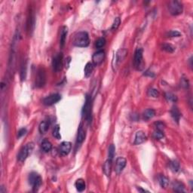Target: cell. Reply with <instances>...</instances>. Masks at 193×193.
I'll return each mask as SVG.
<instances>
[{
  "label": "cell",
  "mask_w": 193,
  "mask_h": 193,
  "mask_svg": "<svg viewBox=\"0 0 193 193\" xmlns=\"http://www.w3.org/2000/svg\"><path fill=\"white\" fill-rule=\"evenodd\" d=\"M73 43L75 46L77 47H84L88 46L90 43L89 36L86 32H79L76 33L73 37Z\"/></svg>",
  "instance_id": "6da1fadb"
},
{
  "label": "cell",
  "mask_w": 193,
  "mask_h": 193,
  "mask_svg": "<svg viewBox=\"0 0 193 193\" xmlns=\"http://www.w3.org/2000/svg\"><path fill=\"white\" fill-rule=\"evenodd\" d=\"M33 147H34V144L33 143H29L25 146H23L17 155V160L20 162H24L33 151Z\"/></svg>",
  "instance_id": "7a4b0ae2"
},
{
  "label": "cell",
  "mask_w": 193,
  "mask_h": 193,
  "mask_svg": "<svg viewBox=\"0 0 193 193\" xmlns=\"http://www.w3.org/2000/svg\"><path fill=\"white\" fill-rule=\"evenodd\" d=\"M46 82V72L45 68L40 66L37 70L36 77V86L37 87H42L45 86Z\"/></svg>",
  "instance_id": "3957f363"
},
{
  "label": "cell",
  "mask_w": 193,
  "mask_h": 193,
  "mask_svg": "<svg viewBox=\"0 0 193 193\" xmlns=\"http://www.w3.org/2000/svg\"><path fill=\"white\" fill-rule=\"evenodd\" d=\"M42 180L41 177L36 172H32L29 176V183L33 187V191L36 192L39 189V187L42 185Z\"/></svg>",
  "instance_id": "277c9868"
},
{
  "label": "cell",
  "mask_w": 193,
  "mask_h": 193,
  "mask_svg": "<svg viewBox=\"0 0 193 193\" xmlns=\"http://www.w3.org/2000/svg\"><path fill=\"white\" fill-rule=\"evenodd\" d=\"M91 108H92V104H91V98L89 95H86L85 103H84V107H83V116L84 119L87 122H91Z\"/></svg>",
  "instance_id": "5b68a950"
},
{
  "label": "cell",
  "mask_w": 193,
  "mask_h": 193,
  "mask_svg": "<svg viewBox=\"0 0 193 193\" xmlns=\"http://www.w3.org/2000/svg\"><path fill=\"white\" fill-rule=\"evenodd\" d=\"M168 9L172 15H180L183 12V6H182V4L178 1H171L169 3Z\"/></svg>",
  "instance_id": "8992f818"
},
{
  "label": "cell",
  "mask_w": 193,
  "mask_h": 193,
  "mask_svg": "<svg viewBox=\"0 0 193 193\" xmlns=\"http://www.w3.org/2000/svg\"><path fill=\"white\" fill-rule=\"evenodd\" d=\"M52 66L55 72H59L63 66V54L58 53L54 56L52 60Z\"/></svg>",
  "instance_id": "52a82bcc"
},
{
  "label": "cell",
  "mask_w": 193,
  "mask_h": 193,
  "mask_svg": "<svg viewBox=\"0 0 193 193\" xmlns=\"http://www.w3.org/2000/svg\"><path fill=\"white\" fill-rule=\"evenodd\" d=\"M143 63V49L142 48H137L134 53V67L137 69L140 70L142 66L141 64Z\"/></svg>",
  "instance_id": "ba28073f"
},
{
  "label": "cell",
  "mask_w": 193,
  "mask_h": 193,
  "mask_svg": "<svg viewBox=\"0 0 193 193\" xmlns=\"http://www.w3.org/2000/svg\"><path fill=\"white\" fill-rule=\"evenodd\" d=\"M61 99V95L59 94H53L48 96L43 99L42 103L46 106H51L54 104L57 103Z\"/></svg>",
  "instance_id": "9c48e42d"
},
{
  "label": "cell",
  "mask_w": 193,
  "mask_h": 193,
  "mask_svg": "<svg viewBox=\"0 0 193 193\" xmlns=\"http://www.w3.org/2000/svg\"><path fill=\"white\" fill-rule=\"evenodd\" d=\"M104 58H105V52L103 50H100V51H97L96 53L94 54L92 57L93 64L98 66L101 63H103Z\"/></svg>",
  "instance_id": "30bf717a"
},
{
  "label": "cell",
  "mask_w": 193,
  "mask_h": 193,
  "mask_svg": "<svg viewBox=\"0 0 193 193\" xmlns=\"http://www.w3.org/2000/svg\"><path fill=\"white\" fill-rule=\"evenodd\" d=\"M127 161L123 157H119L116 161V166H115V170L117 174H120L122 172L123 169L125 168Z\"/></svg>",
  "instance_id": "8fae6325"
},
{
  "label": "cell",
  "mask_w": 193,
  "mask_h": 193,
  "mask_svg": "<svg viewBox=\"0 0 193 193\" xmlns=\"http://www.w3.org/2000/svg\"><path fill=\"white\" fill-rule=\"evenodd\" d=\"M72 148V144L70 142L64 141L61 143L59 146V152L62 155H67L70 152Z\"/></svg>",
  "instance_id": "7c38bea8"
},
{
  "label": "cell",
  "mask_w": 193,
  "mask_h": 193,
  "mask_svg": "<svg viewBox=\"0 0 193 193\" xmlns=\"http://www.w3.org/2000/svg\"><path fill=\"white\" fill-rule=\"evenodd\" d=\"M146 140V136L145 133L143 131H142V130H139L135 135L134 143L135 145H140V144L145 142Z\"/></svg>",
  "instance_id": "4fadbf2b"
},
{
  "label": "cell",
  "mask_w": 193,
  "mask_h": 193,
  "mask_svg": "<svg viewBox=\"0 0 193 193\" xmlns=\"http://www.w3.org/2000/svg\"><path fill=\"white\" fill-rule=\"evenodd\" d=\"M126 55H127V50L125 48H122L119 49L117 51L116 55V66H118L120 63H122V61L125 58Z\"/></svg>",
  "instance_id": "5bb4252c"
},
{
  "label": "cell",
  "mask_w": 193,
  "mask_h": 193,
  "mask_svg": "<svg viewBox=\"0 0 193 193\" xmlns=\"http://www.w3.org/2000/svg\"><path fill=\"white\" fill-rule=\"evenodd\" d=\"M68 33V29L66 27H63L60 30V45L61 48H63L66 42V36Z\"/></svg>",
  "instance_id": "9a60e30c"
},
{
  "label": "cell",
  "mask_w": 193,
  "mask_h": 193,
  "mask_svg": "<svg viewBox=\"0 0 193 193\" xmlns=\"http://www.w3.org/2000/svg\"><path fill=\"white\" fill-rule=\"evenodd\" d=\"M85 138V130L83 128L82 125H80L79 130H78L77 135V145H79L84 140Z\"/></svg>",
  "instance_id": "2e32d148"
},
{
  "label": "cell",
  "mask_w": 193,
  "mask_h": 193,
  "mask_svg": "<svg viewBox=\"0 0 193 193\" xmlns=\"http://www.w3.org/2000/svg\"><path fill=\"white\" fill-rule=\"evenodd\" d=\"M112 160L108 159V160L106 161V162L104 163L103 167V170L104 173L106 175L107 177H109L111 174V171H112Z\"/></svg>",
  "instance_id": "e0dca14e"
},
{
  "label": "cell",
  "mask_w": 193,
  "mask_h": 193,
  "mask_svg": "<svg viewBox=\"0 0 193 193\" xmlns=\"http://www.w3.org/2000/svg\"><path fill=\"white\" fill-rule=\"evenodd\" d=\"M155 116V111L152 109H147L143 113V117L145 121H148L152 119Z\"/></svg>",
  "instance_id": "ac0fdd59"
},
{
  "label": "cell",
  "mask_w": 193,
  "mask_h": 193,
  "mask_svg": "<svg viewBox=\"0 0 193 193\" xmlns=\"http://www.w3.org/2000/svg\"><path fill=\"white\" fill-rule=\"evenodd\" d=\"M170 114H171V116L173 119V120L178 123L179 121H180V116H181V114H180L178 108L177 106H173L171 109V110H170Z\"/></svg>",
  "instance_id": "d6986e66"
},
{
  "label": "cell",
  "mask_w": 193,
  "mask_h": 193,
  "mask_svg": "<svg viewBox=\"0 0 193 193\" xmlns=\"http://www.w3.org/2000/svg\"><path fill=\"white\" fill-rule=\"evenodd\" d=\"M173 189L177 192H185L184 185L178 181H176L173 183Z\"/></svg>",
  "instance_id": "ffe728a7"
},
{
  "label": "cell",
  "mask_w": 193,
  "mask_h": 193,
  "mask_svg": "<svg viewBox=\"0 0 193 193\" xmlns=\"http://www.w3.org/2000/svg\"><path fill=\"white\" fill-rule=\"evenodd\" d=\"M93 70H94V64H93V63H91V62L87 63V64H86L85 66H84V76H85V77L87 78L89 77V76H91Z\"/></svg>",
  "instance_id": "44dd1931"
},
{
  "label": "cell",
  "mask_w": 193,
  "mask_h": 193,
  "mask_svg": "<svg viewBox=\"0 0 193 193\" xmlns=\"http://www.w3.org/2000/svg\"><path fill=\"white\" fill-rule=\"evenodd\" d=\"M75 186H76V189L79 192H83L85 189V182L83 179H79V180H76Z\"/></svg>",
  "instance_id": "7402d4cb"
},
{
  "label": "cell",
  "mask_w": 193,
  "mask_h": 193,
  "mask_svg": "<svg viewBox=\"0 0 193 193\" xmlns=\"http://www.w3.org/2000/svg\"><path fill=\"white\" fill-rule=\"evenodd\" d=\"M48 128H49V123L47 121H43L40 123L39 126V132L41 133L42 134H45V133L48 131Z\"/></svg>",
  "instance_id": "603a6c76"
},
{
  "label": "cell",
  "mask_w": 193,
  "mask_h": 193,
  "mask_svg": "<svg viewBox=\"0 0 193 193\" xmlns=\"http://www.w3.org/2000/svg\"><path fill=\"white\" fill-rule=\"evenodd\" d=\"M42 149L45 152H50L51 150V149H52V144L48 140H44L42 143Z\"/></svg>",
  "instance_id": "cb8c5ba5"
},
{
  "label": "cell",
  "mask_w": 193,
  "mask_h": 193,
  "mask_svg": "<svg viewBox=\"0 0 193 193\" xmlns=\"http://www.w3.org/2000/svg\"><path fill=\"white\" fill-rule=\"evenodd\" d=\"M159 182L161 186L165 189L167 188L169 184V180L165 176H164V175H160V176H159Z\"/></svg>",
  "instance_id": "d4e9b609"
},
{
  "label": "cell",
  "mask_w": 193,
  "mask_h": 193,
  "mask_svg": "<svg viewBox=\"0 0 193 193\" xmlns=\"http://www.w3.org/2000/svg\"><path fill=\"white\" fill-rule=\"evenodd\" d=\"M26 76H27V62L23 61L21 65V70H20V78H21L22 81L25 80Z\"/></svg>",
  "instance_id": "484cf974"
},
{
  "label": "cell",
  "mask_w": 193,
  "mask_h": 193,
  "mask_svg": "<svg viewBox=\"0 0 193 193\" xmlns=\"http://www.w3.org/2000/svg\"><path fill=\"white\" fill-rule=\"evenodd\" d=\"M115 154H116V147L113 144L110 145L109 148V152H108V156H109V159L112 160L115 156Z\"/></svg>",
  "instance_id": "4316f807"
},
{
  "label": "cell",
  "mask_w": 193,
  "mask_h": 193,
  "mask_svg": "<svg viewBox=\"0 0 193 193\" xmlns=\"http://www.w3.org/2000/svg\"><path fill=\"white\" fill-rule=\"evenodd\" d=\"M162 49L167 52H169V53H173L175 51V48L170 44H164L162 45Z\"/></svg>",
  "instance_id": "83f0119b"
},
{
  "label": "cell",
  "mask_w": 193,
  "mask_h": 193,
  "mask_svg": "<svg viewBox=\"0 0 193 193\" xmlns=\"http://www.w3.org/2000/svg\"><path fill=\"white\" fill-rule=\"evenodd\" d=\"M105 44H106V39L104 38H100L96 41L95 46L97 48H101L105 45Z\"/></svg>",
  "instance_id": "f1b7e54d"
},
{
  "label": "cell",
  "mask_w": 193,
  "mask_h": 193,
  "mask_svg": "<svg viewBox=\"0 0 193 193\" xmlns=\"http://www.w3.org/2000/svg\"><path fill=\"white\" fill-rule=\"evenodd\" d=\"M153 137L155 140H161L164 137V133L161 130H155L153 133Z\"/></svg>",
  "instance_id": "f546056e"
},
{
  "label": "cell",
  "mask_w": 193,
  "mask_h": 193,
  "mask_svg": "<svg viewBox=\"0 0 193 193\" xmlns=\"http://www.w3.org/2000/svg\"><path fill=\"white\" fill-rule=\"evenodd\" d=\"M165 98L168 101H171V102H177V96L174 95L172 93H166L165 94Z\"/></svg>",
  "instance_id": "4dcf8cb0"
},
{
  "label": "cell",
  "mask_w": 193,
  "mask_h": 193,
  "mask_svg": "<svg viewBox=\"0 0 193 193\" xmlns=\"http://www.w3.org/2000/svg\"><path fill=\"white\" fill-rule=\"evenodd\" d=\"M148 95L152 98H158L159 95V91L155 88H150L148 91Z\"/></svg>",
  "instance_id": "1f68e13d"
},
{
  "label": "cell",
  "mask_w": 193,
  "mask_h": 193,
  "mask_svg": "<svg viewBox=\"0 0 193 193\" xmlns=\"http://www.w3.org/2000/svg\"><path fill=\"white\" fill-rule=\"evenodd\" d=\"M53 137H55V138L58 139V140H59V139L61 138V136H60V127L59 125H56L55 127V128H54L53 130Z\"/></svg>",
  "instance_id": "d6a6232c"
},
{
  "label": "cell",
  "mask_w": 193,
  "mask_h": 193,
  "mask_svg": "<svg viewBox=\"0 0 193 193\" xmlns=\"http://www.w3.org/2000/svg\"><path fill=\"white\" fill-rule=\"evenodd\" d=\"M170 168L173 171L177 172L178 171L179 169H180V165H179L178 162L177 161H173L172 162H170Z\"/></svg>",
  "instance_id": "836d02e7"
},
{
  "label": "cell",
  "mask_w": 193,
  "mask_h": 193,
  "mask_svg": "<svg viewBox=\"0 0 193 193\" xmlns=\"http://www.w3.org/2000/svg\"><path fill=\"white\" fill-rule=\"evenodd\" d=\"M180 32L177 31V30H171L169 31L168 33H167L166 36L167 37H179L180 36Z\"/></svg>",
  "instance_id": "e575fe53"
},
{
  "label": "cell",
  "mask_w": 193,
  "mask_h": 193,
  "mask_svg": "<svg viewBox=\"0 0 193 193\" xmlns=\"http://www.w3.org/2000/svg\"><path fill=\"white\" fill-rule=\"evenodd\" d=\"M120 23H121V19L119 18V17H116V18L115 19V20H114L113 23H112V30H117V29L119 28Z\"/></svg>",
  "instance_id": "d590c367"
},
{
  "label": "cell",
  "mask_w": 193,
  "mask_h": 193,
  "mask_svg": "<svg viewBox=\"0 0 193 193\" xmlns=\"http://www.w3.org/2000/svg\"><path fill=\"white\" fill-rule=\"evenodd\" d=\"M155 127H156L157 130H163V129L165 128V124H164L163 122H155Z\"/></svg>",
  "instance_id": "8d00e7d4"
},
{
  "label": "cell",
  "mask_w": 193,
  "mask_h": 193,
  "mask_svg": "<svg viewBox=\"0 0 193 193\" xmlns=\"http://www.w3.org/2000/svg\"><path fill=\"white\" fill-rule=\"evenodd\" d=\"M181 86H183V87H185V88L189 87V82L185 78H183L181 79Z\"/></svg>",
  "instance_id": "74e56055"
},
{
  "label": "cell",
  "mask_w": 193,
  "mask_h": 193,
  "mask_svg": "<svg viewBox=\"0 0 193 193\" xmlns=\"http://www.w3.org/2000/svg\"><path fill=\"white\" fill-rule=\"evenodd\" d=\"M26 133H27V130H26V129L25 128L20 129V130L18 131V133H17V137H18V138H20V137H23V135H25Z\"/></svg>",
  "instance_id": "f35d334b"
},
{
  "label": "cell",
  "mask_w": 193,
  "mask_h": 193,
  "mask_svg": "<svg viewBox=\"0 0 193 193\" xmlns=\"http://www.w3.org/2000/svg\"><path fill=\"white\" fill-rule=\"evenodd\" d=\"M70 60H71V58H67V59H66V60L67 61H66V67H69V63H70Z\"/></svg>",
  "instance_id": "ab89813d"
}]
</instances>
